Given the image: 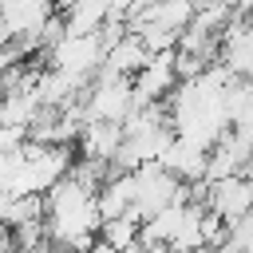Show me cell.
<instances>
[{
	"label": "cell",
	"mask_w": 253,
	"mask_h": 253,
	"mask_svg": "<svg viewBox=\"0 0 253 253\" xmlns=\"http://www.w3.org/2000/svg\"><path fill=\"white\" fill-rule=\"evenodd\" d=\"M79 107H83V123H115V126H123L126 115L134 111V87L123 75L99 71L91 79V87L83 91Z\"/></svg>",
	"instance_id": "cell-1"
},
{
	"label": "cell",
	"mask_w": 253,
	"mask_h": 253,
	"mask_svg": "<svg viewBox=\"0 0 253 253\" xmlns=\"http://www.w3.org/2000/svg\"><path fill=\"white\" fill-rule=\"evenodd\" d=\"M103 59H107V47L95 36H63L51 51H47V67H55L59 75H67L75 87H91V79L103 71Z\"/></svg>",
	"instance_id": "cell-2"
},
{
	"label": "cell",
	"mask_w": 253,
	"mask_h": 253,
	"mask_svg": "<svg viewBox=\"0 0 253 253\" xmlns=\"http://www.w3.org/2000/svg\"><path fill=\"white\" fill-rule=\"evenodd\" d=\"M134 178V202H130V213L138 221H150L154 213H162L166 206H174L182 198V182L162 166V162H146L138 170H130Z\"/></svg>",
	"instance_id": "cell-3"
},
{
	"label": "cell",
	"mask_w": 253,
	"mask_h": 253,
	"mask_svg": "<svg viewBox=\"0 0 253 253\" xmlns=\"http://www.w3.org/2000/svg\"><path fill=\"white\" fill-rule=\"evenodd\" d=\"M206 210L217 213L225 225H237L253 213V178L249 174H233L221 182L206 186Z\"/></svg>",
	"instance_id": "cell-4"
},
{
	"label": "cell",
	"mask_w": 253,
	"mask_h": 253,
	"mask_svg": "<svg viewBox=\"0 0 253 253\" xmlns=\"http://www.w3.org/2000/svg\"><path fill=\"white\" fill-rule=\"evenodd\" d=\"M217 63L233 75V79H245L253 83V28H249V16H229L221 40H217Z\"/></svg>",
	"instance_id": "cell-5"
},
{
	"label": "cell",
	"mask_w": 253,
	"mask_h": 253,
	"mask_svg": "<svg viewBox=\"0 0 253 253\" xmlns=\"http://www.w3.org/2000/svg\"><path fill=\"white\" fill-rule=\"evenodd\" d=\"M134 87V107H154V103H166L178 87V71H174V51H158L150 55V63L130 79Z\"/></svg>",
	"instance_id": "cell-6"
},
{
	"label": "cell",
	"mask_w": 253,
	"mask_h": 253,
	"mask_svg": "<svg viewBox=\"0 0 253 253\" xmlns=\"http://www.w3.org/2000/svg\"><path fill=\"white\" fill-rule=\"evenodd\" d=\"M162 166L182 182V186H198V182H206V166H210V150H202V146H194V142H186V138H174L170 142V150L162 154Z\"/></svg>",
	"instance_id": "cell-7"
},
{
	"label": "cell",
	"mask_w": 253,
	"mask_h": 253,
	"mask_svg": "<svg viewBox=\"0 0 253 253\" xmlns=\"http://www.w3.org/2000/svg\"><path fill=\"white\" fill-rule=\"evenodd\" d=\"M119 146H123V126H115V123H83L79 126V154L87 162L111 166Z\"/></svg>",
	"instance_id": "cell-8"
},
{
	"label": "cell",
	"mask_w": 253,
	"mask_h": 253,
	"mask_svg": "<svg viewBox=\"0 0 253 253\" xmlns=\"http://www.w3.org/2000/svg\"><path fill=\"white\" fill-rule=\"evenodd\" d=\"M150 63V51L142 47V40L134 36V32H126L115 47H107V59H103V71H111V75H123V79H134L142 67Z\"/></svg>",
	"instance_id": "cell-9"
},
{
	"label": "cell",
	"mask_w": 253,
	"mask_h": 253,
	"mask_svg": "<svg viewBox=\"0 0 253 253\" xmlns=\"http://www.w3.org/2000/svg\"><path fill=\"white\" fill-rule=\"evenodd\" d=\"M190 20H194V0H162V4L146 8L142 16H134L130 28H138V24H154V28H162V32H170V36L182 40V32L190 28Z\"/></svg>",
	"instance_id": "cell-10"
},
{
	"label": "cell",
	"mask_w": 253,
	"mask_h": 253,
	"mask_svg": "<svg viewBox=\"0 0 253 253\" xmlns=\"http://www.w3.org/2000/svg\"><path fill=\"white\" fill-rule=\"evenodd\" d=\"M130 202H134V178H130V174H111V178L99 186V194H95V206H99V217H103V221L123 217V213L130 210Z\"/></svg>",
	"instance_id": "cell-11"
},
{
	"label": "cell",
	"mask_w": 253,
	"mask_h": 253,
	"mask_svg": "<svg viewBox=\"0 0 253 253\" xmlns=\"http://www.w3.org/2000/svg\"><path fill=\"white\" fill-rule=\"evenodd\" d=\"M111 20V0H79L63 12V32L67 36H95Z\"/></svg>",
	"instance_id": "cell-12"
},
{
	"label": "cell",
	"mask_w": 253,
	"mask_h": 253,
	"mask_svg": "<svg viewBox=\"0 0 253 253\" xmlns=\"http://www.w3.org/2000/svg\"><path fill=\"white\" fill-rule=\"evenodd\" d=\"M138 233H142V221H138L130 210H126L123 217H111V221L99 225V241H107V245H115V249L138 245Z\"/></svg>",
	"instance_id": "cell-13"
},
{
	"label": "cell",
	"mask_w": 253,
	"mask_h": 253,
	"mask_svg": "<svg viewBox=\"0 0 253 253\" xmlns=\"http://www.w3.org/2000/svg\"><path fill=\"white\" fill-rule=\"evenodd\" d=\"M87 253H142V245H130V249H115V245H107V241H95Z\"/></svg>",
	"instance_id": "cell-14"
},
{
	"label": "cell",
	"mask_w": 253,
	"mask_h": 253,
	"mask_svg": "<svg viewBox=\"0 0 253 253\" xmlns=\"http://www.w3.org/2000/svg\"><path fill=\"white\" fill-rule=\"evenodd\" d=\"M51 4H55V12H59V16H63V12H67V8H71V4H79V0H51Z\"/></svg>",
	"instance_id": "cell-15"
}]
</instances>
